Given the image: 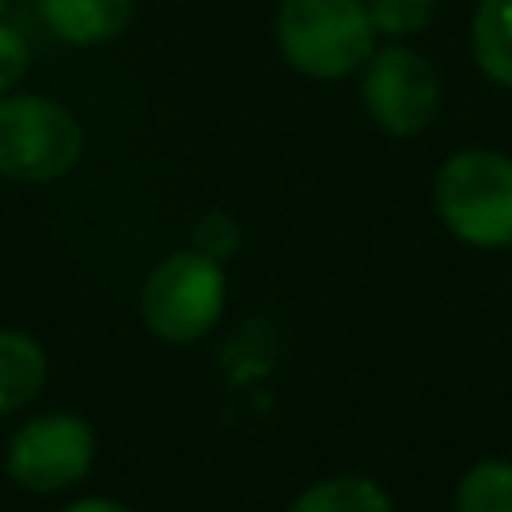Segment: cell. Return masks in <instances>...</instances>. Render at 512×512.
<instances>
[{
  "label": "cell",
  "mask_w": 512,
  "mask_h": 512,
  "mask_svg": "<svg viewBox=\"0 0 512 512\" xmlns=\"http://www.w3.org/2000/svg\"><path fill=\"white\" fill-rule=\"evenodd\" d=\"M280 56L312 80H344L376 52V28L364 0H280Z\"/></svg>",
  "instance_id": "cell-1"
},
{
  "label": "cell",
  "mask_w": 512,
  "mask_h": 512,
  "mask_svg": "<svg viewBox=\"0 0 512 512\" xmlns=\"http://www.w3.org/2000/svg\"><path fill=\"white\" fill-rule=\"evenodd\" d=\"M376 36L388 40H408L416 32H424L436 16V0H364Z\"/></svg>",
  "instance_id": "cell-12"
},
{
  "label": "cell",
  "mask_w": 512,
  "mask_h": 512,
  "mask_svg": "<svg viewBox=\"0 0 512 512\" xmlns=\"http://www.w3.org/2000/svg\"><path fill=\"white\" fill-rule=\"evenodd\" d=\"M84 128L52 96L4 92L0 96V176L16 184H52L76 168Z\"/></svg>",
  "instance_id": "cell-3"
},
{
  "label": "cell",
  "mask_w": 512,
  "mask_h": 512,
  "mask_svg": "<svg viewBox=\"0 0 512 512\" xmlns=\"http://www.w3.org/2000/svg\"><path fill=\"white\" fill-rule=\"evenodd\" d=\"M440 224L468 248L512 244V156L496 148L452 152L432 184Z\"/></svg>",
  "instance_id": "cell-2"
},
{
  "label": "cell",
  "mask_w": 512,
  "mask_h": 512,
  "mask_svg": "<svg viewBox=\"0 0 512 512\" xmlns=\"http://www.w3.org/2000/svg\"><path fill=\"white\" fill-rule=\"evenodd\" d=\"M288 512H396V504L372 476H324L308 484Z\"/></svg>",
  "instance_id": "cell-10"
},
{
  "label": "cell",
  "mask_w": 512,
  "mask_h": 512,
  "mask_svg": "<svg viewBox=\"0 0 512 512\" xmlns=\"http://www.w3.org/2000/svg\"><path fill=\"white\" fill-rule=\"evenodd\" d=\"M4 8H8V0H0V16H4Z\"/></svg>",
  "instance_id": "cell-16"
},
{
  "label": "cell",
  "mask_w": 512,
  "mask_h": 512,
  "mask_svg": "<svg viewBox=\"0 0 512 512\" xmlns=\"http://www.w3.org/2000/svg\"><path fill=\"white\" fill-rule=\"evenodd\" d=\"M28 64H32V48H28L24 32L12 28L8 20H0V96L16 92V84L28 76Z\"/></svg>",
  "instance_id": "cell-14"
},
{
  "label": "cell",
  "mask_w": 512,
  "mask_h": 512,
  "mask_svg": "<svg viewBox=\"0 0 512 512\" xmlns=\"http://www.w3.org/2000/svg\"><path fill=\"white\" fill-rule=\"evenodd\" d=\"M96 432L76 412H40L24 420L4 444V472L16 488L48 496L88 476Z\"/></svg>",
  "instance_id": "cell-6"
},
{
  "label": "cell",
  "mask_w": 512,
  "mask_h": 512,
  "mask_svg": "<svg viewBox=\"0 0 512 512\" xmlns=\"http://www.w3.org/2000/svg\"><path fill=\"white\" fill-rule=\"evenodd\" d=\"M44 380H48L44 348L20 328H0V416L32 404Z\"/></svg>",
  "instance_id": "cell-8"
},
{
  "label": "cell",
  "mask_w": 512,
  "mask_h": 512,
  "mask_svg": "<svg viewBox=\"0 0 512 512\" xmlns=\"http://www.w3.org/2000/svg\"><path fill=\"white\" fill-rule=\"evenodd\" d=\"M468 40L476 68L492 84L512 88V0H480L472 12Z\"/></svg>",
  "instance_id": "cell-9"
},
{
  "label": "cell",
  "mask_w": 512,
  "mask_h": 512,
  "mask_svg": "<svg viewBox=\"0 0 512 512\" xmlns=\"http://www.w3.org/2000/svg\"><path fill=\"white\" fill-rule=\"evenodd\" d=\"M452 512H512V460L484 456L460 480Z\"/></svg>",
  "instance_id": "cell-11"
},
{
  "label": "cell",
  "mask_w": 512,
  "mask_h": 512,
  "mask_svg": "<svg viewBox=\"0 0 512 512\" xmlns=\"http://www.w3.org/2000/svg\"><path fill=\"white\" fill-rule=\"evenodd\" d=\"M224 296L228 284L220 260L196 248H180L148 272L140 288V316L152 336L168 344H196L220 324Z\"/></svg>",
  "instance_id": "cell-4"
},
{
  "label": "cell",
  "mask_w": 512,
  "mask_h": 512,
  "mask_svg": "<svg viewBox=\"0 0 512 512\" xmlns=\"http://www.w3.org/2000/svg\"><path fill=\"white\" fill-rule=\"evenodd\" d=\"M60 512H132V508L120 504V500H112V496H80V500L64 504Z\"/></svg>",
  "instance_id": "cell-15"
},
{
  "label": "cell",
  "mask_w": 512,
  "mask_h": 512,
  "mask_svg": "<svg viewBox=\"0 0 512 512\" xmlns=\"http://www.w3.org/2000/svg\"><path fill=\"white\" fill-rule=\"evenodd\" d=\"M440 100V68L400 40L384 48L376 44V52L360 68V104L368 120L388 136H420L436 120Z\"/></svg>",
  "instance_id": "cell-5"
},
{
  "label": "cell",
  "mask_w": 512,
  "mask_h": 512,
  "mask_svg": "<svg viewBox=\"0 0 512 512\" xmlns=\"http://www.w3.org/2000/svg\"><path fill=\"white\" fill-rule=\"evenodd\" d=\"M44 28L64 44H108L116 40L136 12V0H36Z\"/></svg>",
  "instance_id": "cell-7"
},
{
  "label": "cell",
  "mask_w": 512,
  "mask_h": 512,
  "mask_svg": "<svg viewBox=\"0 0 512 512\" xmlns=\"http://www.w3.org/2000/svg\"><path fill=\"white\" fill-rule=\"evenodd\" d=\"M192 248L212 256V260H228L232 252H240V224H236V216H228L224 208L204 212L192 224Z\"/></svg>",
  "instance_id": "cell-13"
}]
</instances>
